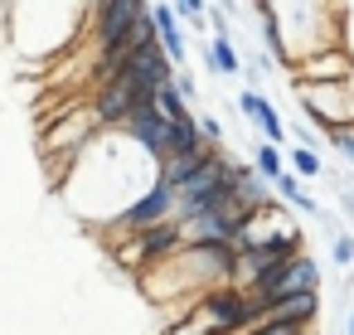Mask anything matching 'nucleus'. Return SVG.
Instances as JSON below:
<instances>
[{"label": "nucleus", "mask_w": 354, "mask_h": 335, "mask_svg": "<svg viewBox=\"0 0 354 335\" xmlns=\"http://www.w3.org/2000/svg\"><path fill=\"white\" fill-rule=\"evenodd\" d=\"M296 253H306V238H301V224L252 243V248H238V262H233V287L238 291H252L262 277H272L277 267H286Z\"/></svg>", "instance_id": "obj_1"}, {"label": "nucleus", "mask_w": 354, "mask_h": 335, "mask_svg": "<svg viewBox=\"0 0 354 335\" xmlns=\"http://www.w3.org/2000/svg\"><path fill=\"white\" fill-rule=\"evenodd\" d=\"M291 98H296L306 127L320 141L330 132H339V127H354L349 122V102H344V83H291Z\"/></svg>", "instance_id": "obj_2"}, {"label": "nucleus", "mask_w": 354, "mask_h": 335, "mask_svg": "<svg viewBox=\"0 0 354 335\" xmlns=\"http://www.w3.org/2000/svg\"><path fill=\"white\" fill-rule=\"evenodd\" d=\"M320 282H325V267H320V257H310V253H296L286 267H277L272 277H262V282L252 287V296H257V306H262V316H267L272 306H281V301H291V296L320 291Z\"/></svg>", "instance_id": "obj_3"}, {"label": "nucleus", "mask_w": 354, "mask_h": 335, "mask_svg": "<svg viewBox=\"0 0 354 335\" xmlns=\"http://www.w3.org/2000/svg\"><path fill=\"white\" fill-rule=\"evenodd\" d=\"M170 219H175V190H165L160 180H151V190H146V194H136V199L112 219V228H117V233H127V238H136V233L160 228V224H170Z\"/></svg>", "instance_id": "obj_4"}, {"label": "nucleus", "mask_w": 354, "mask_h": 335, "mask_svg": "<svg viewBox=\"0 0 354 335\" xmlns=\"http://www.w3.org/2000/svg\"><path fill=\"white\" fill-rule=\"evenodd\" d=\"M185 243H180V224L170 219V224H160V228H146V233H136V238H127L122 248H117V257L141 277V272H151V267H160L165 257H175Z\"/></svg>", "instance_id": "obj_5"}, {"label": "nucleus", "mask_w": 354, "mask_h": 335, "mask_svg": "<svg viewBox=\"0 0 354 335\" xmlns=\"http://www.w3.org/2000/svg\"><path fill=\"white\" fill-rule=\"evenodd\" d=\"M141 10H146L141 0H107V6H93L88 10V35L97 39V54H107L112 44H122V35L131 30V20Z\"/></svg>", "instance_id": "obj_6"}, {"label": "nucleus", "mask_w": 354, "mask_h": 335, "mask_svg": "<svg viewBox=\"0 0 354 335\" xmlns=\"http://www.w3.org/2000/svg\"><path fill=\"white\" fill-rule=\"evenodd\" d=\"M97 117L88 112V107H73L68 117H59V122H49V132H44V151H88L93 141H97Z\"/></svg>", "instance_id": "obj_7"}, {"label": "nucleus", "mask_w": 354, "mask_h": 335, "mask_svg": "<svg viewBox=\"0 0 354 335\" xmlns=\"http://www.w3.org/2000/svg\"><path fill=\"white\" fill-rule=\"evenodd\" d=\"M349 69H354V54L349 49H320V54L291 64L286 73H291V83H344Z\"/></svg>", "instance_id": "obj_8"}, {"label": "nucleus", "mask_w": 354, "mask_h": 335, "mask_svg": "<svg viewBox=\"0 0 354 335\" xmlns=\"http://www.w3.org/2000/svg\"><path fill=\"white\" fill-rule=\"evenodd\" d=\"M233 107H238V112H243L248 122H257V127H262L267 146H277V151L286 146V117H281V112H277V107H272V102H267V98L257 93V88H243Z\"/></svg>", "instance_id": "obj_9"}, {"label": "nucleus", "mask_w": 354, "mask_h": 335, "mask_svg": "<svg viewBox=\"0 0 354 335\" xmlns=\"http://www.w3.org/2000/svg\"><path fill=\"white\" fill-rule=\"evenodd\" d=\"M214 151H218V146H199V151H189V156H170V161H160V165H156V180H160L165 190H175V194H180L185 185H194V180H199V170L214 161Z\"/></svg>", "instance_id": "obj_10"}, {"label": "nucleus", "mask_w": 354, "mask_h": 335, "mask_svg": "<svg viewBox=\"0 0 354 335\" xmlns=\"http://www.w3.org/2000/svg\"><path fill=\"white\" fill-rule=\"evenodd\" d=\"M151 25H156V44L165 49L170 69L180 73V69H185V30H180V20H175V6H151Z\"/></svg>", "instance_id": "obj_11"}, {"label": "nucleus", "mask_w": 354, "mask_h": 335, "mask_svg": "<svg viewBox=\"0 0 354 335\" xmlns=\"http://www.w3.org/2000/svg\"><path fill=\"white\" fill-rule=\"evenodd\" d=\"M262 320H286V325H301V330H310L315 320H320V291H306V296H291V301H281V306H272Z\"/></svg>", "instance_id": "obj_12"}, {"label": "nucleus", "mask_w": 354, "mask_h": 335, "mask_svg": "<svg viewBox=\"0 0 354 335\" xmlns=\"http://www.w3.org/2000/svg\"><path fill=\"white\" fill-rule=\"evenodd\" d=\"M204 69L218 73V78H233V73H243V54L233 49V39H209L204 44Z\"/></svg>", "instance_id": "obj_13"}, {"label": "nucleus", "mask_w": 354, "mask_h": 335, "mask_svg": "<svg viewBox=\"0 0 354 335\" xmlns=\"http://www.w3.org/2000/svg\"><path fill=\"white\" fill-rule=\"evenodd\" d=\"M146 107H151V112H156V117H160L165 127H170V122H185V117H194V112H189V102H185V98L175 93V83L156 88V93L146 98Z\"/></svg>", "instance_id": "obj_14"}, {"label": "nucleus", "mask_w": 354, "mask_h": 335, "mask_svg": "<svg viewBox=\"0 0 354 335\" xmlns=\"http://www.w3.org/2000/svg\"><path fill=\"white\" fill-rule=\"evenodd\" d=\"M272 194H277V199H286V204H291V209H301V214H320V204H315V199L306 194V185H301V180L291 175V170H286V175H281V180L272 185Z\"/></svg>", "instance_id": "obj_15"}, {"label": "nucleus", "mask_w": 354, "mask_h": 335, "mask_svg": "<svg viewBox=\"0 0 354 335\" xmlns=\"http://www.w3.org/2000/svg\"><path fill=\"white\" fill-rule=\"evenodd\" d=\"M248 165H252V170H257L267 185H277V180L286 175V161H281V151H277V146H267V141H257V151H252V161H248Z\"/></svg>", "instance_id": "obj_16"}, {"label": "nucleus", "mask_w": 354, "mask_h": 335, "mask_svg": "<svg viewBox=\"0 0 354 335\" xmlns=\"http://www.w3.org/2000/svg\"><path fill=\"white\" fill-rule=\"evenodd\" d=\"M286 170L296 175V180H325V161H320V151H291V161H286Z\"/></svg>", "instance_id": "obj_17"}, {"label": "nucleus", "mask_w": 354, "mask_h": 335, "mask_svg": "<svg viewBox=\"0 0 354 335\" xmlns=\"http://www.w3.org/2000/svg\"><path fill=\"white\" fill-rule=\"evenodd\" d=\"M330 257H335V267H344V272H349V267H354V233H344V228H339V233L330 238Z\"/></svg>", "instance_id": "obj_18"}, {"label": "nucleus", "mask_w": 354, "mask_h": 335, "mask_svg": "<svg viewBox=\"0 0 354 335\" xmlns=\"http://www.w3.org/2000/svg\"><path fill=\"white\" fill-rule=\"evenodd\" d=\"M325 146H335V151H339V156L354 165V127H339V132H330V136H325Z\"/></svg>", "instance_id": "obj_19"}, {"label": "nucleus", "mask_w": 354, "mask_h": 335, "mask_svg": "<svg viewBox=\"0 0 354 335\" xmlns=\"http://www.w3.org/2000/svg\"><path fill=\"white\" fill-rule=\"evenodd\" d=\"M209 15V6H199V0H180L175 6V20H204Z\"/></svg>", "instance_id": "obj_20"}, {"label": "nucleus", "mask_w": 354, "mask_h": 335, "mask_svg": "<svg viewBox=\"0 0 354 335\" xmlns=\"http://www.w3.org/2000/svg\"><path fill=\"white\" fill-rule=\"evenodd\" d=\"M344 102H349V122H354V69H349V78H344Z\"/></svg>", "instance_id": "obj_21"}, {"label": "nucleus", "mask_w": 354, "mask_h": 335, "mask_svg": "<svg viewBox=\"0 0 354 335\" xmlns=\"http://www.w3.org/2000/svg\"><path fill=\"white\" fill-rule=\"evenodd\" d=\"M344 335H354V316H349V330H344Z\"/></svg>", "instance_id": "obj_22"}]
</instances>
